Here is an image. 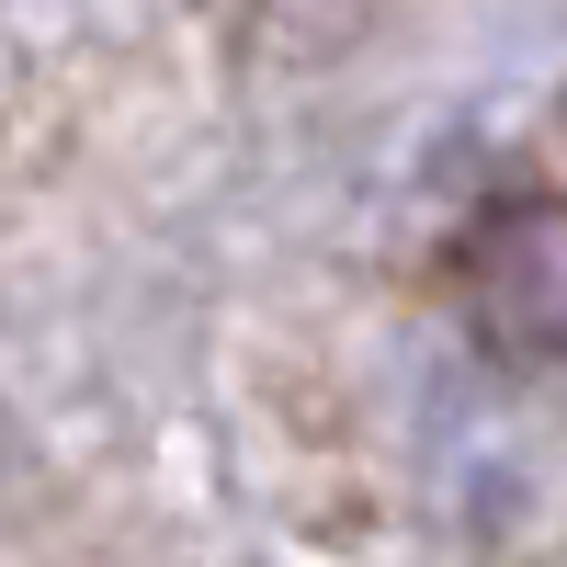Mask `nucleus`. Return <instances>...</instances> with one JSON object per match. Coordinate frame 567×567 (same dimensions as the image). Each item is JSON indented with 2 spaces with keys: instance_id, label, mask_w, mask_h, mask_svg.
<instances>
[{
  "instance_id": "f257e3e1",
  "label": "nucleus",
  "mask_w": 567,
  "mask_h": 567,
  "mask_svg": "<svg viewBox=\"0 0 567 567\" xmlns=\"http://www.w3.org/2000/svg\"><path fill=\"white\" fill-rule=\"evenodd\" d=\"M454 296L499 363H556L567 352V194H499L454 250Z\"/></svg>"
}]
</instances>
